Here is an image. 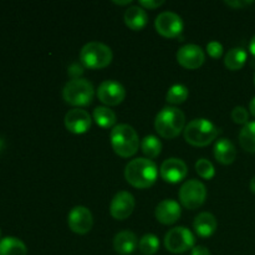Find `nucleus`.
<instances>
[{"mask_svg":"<svg viewBox=\"0 0 255 255\" xmlns=\"http://www.w3.org/2000/svg\"><path fill=\"white\" fill-rule=\"evenodd\" d=\"M158 169L148 158H136L128 162L125 169V178L132 187L138 189L149 188L156 183Z\"/></svg>","mask_w":255,"mask_h":255,"instance_id":"f257e3e1","label":"nucleus"},{"mask_svg":"<svg viewBox=\"0 0 255 255\" xmlns=\"http://www.w3.org/2000/svg\"><path fill=\"white\" fill-rule=\"evenodd\" d=\"M110 139H111L115 153L124 158H128V157L136 154L139 144H141L136 129L126 124L115 126L110 134Z\"/></svg>","mask_w":255,"mask_h":255,"instance_id":"f03ea898","label":"nucleus"},{"mask_svg":"<svg viewBox=\"0 0 255 255\" xmlns=\"http://www.w3.org/2000/svg\"><path fill=\"white\" fill-rule=\"evenodd\" d=\"M186 125V116L181 110L176 107H164L154 120V128L158 132L159 136L163 138L172 139L178 136L184 129Z\"/></svg>","mask_w":255,"mask_h":255,"instance_id":"7ed1b4c3","label":"nucleus"},{"mask_svg":"<svg viewBox=\"0 0 255 255\" xmlns=\"http://www.w3.org/2000/svg\"><path fill=\"white\" fill-rule=\"evenodd\" d=\"M221 129L209 120L196 119L184 128V139L196 147H206L217 138Z\"/></svg>","mask_w":255,"mask_h":255,"instance_id":"20e7f679","label":"nucleus"},{"mask_svg":"<svg viewBox=\"0 0 255 255\" xmlns=\"http://www.w3.org/2000/svg\"><path fill=\"white\" fill-rule=\"evenodd\" d=\"M112 50L99 41L87 42L80 52V60L87 69L100 70L109 66L112 61Z\"/></svg>","mask_w":255,"mask_h":255,"instance_id":"39448f33","label":"nucleus"},{"mask_svg":"<svg viewBox=\"0 0 255 255\" xmlns=\"http://www.w3.org/2000/svg\"><path fill=\"white\" fill-rule=\"evenodd\" d=\"M95 96L94 85L85 79H72L65 85L62 97L72 106H89Z\"/></svg>","mask_w":255,"mask_h":255,"instance_id":"423d86ee","label":"nucleus"},{"mask_svg":"<svg viewBox=\"0 0 255 255\" xmlns=\"http://www.w3.org/2000/svg\"><path fill=\"white\" fill-rule=\"evenodd\" d=\"M207 189L206 186L201 181L189 179L182 184L179 189V201L181 204L187 209L199 208L206 202Z\"/></svg>","mask_w":255,"mask_h":255,"instance_id":"0eeeda50","label":"nucleus"},{"mask_svg":"<svg viewBox=\"0 0 255 255\" xmlns=\"http://www.w3.org/2000/svg\"><path fill=\"white\" fill-rule=\"evenodd\" d=\"M193 233L184 227H176L171 229L164 237V247L173 254H181L194 248Z\"/></svg>","mask_w":255,"mask_h":255,"instance_id":"6e6552de","label":"nucleus"},{"mask_svg":"<svg viewBox=\"0 0 255 255\" xmlns=\"http://www.w3.org/2000/svg\"><path fill=\"white\" fill-rule=\"evenodd\" d=\"M154 27L159 35L168 39L178 37L183 31V20L178 14L172 11H163L154 20Z\"/></svg>","mask_w":255,"mask_h":255,"instance_id":"1a4fd4ad","label":"nucleus"},{"mask_svg":"<svg viewBox=\"0 0 255 255\" xmlns=\"http://www.w3.org/2000/svg\"><path fill=\"white\" fill-rule=\"evenodd\" d=\"M67 224L70 229L76 234H86L94 226V218L90 209L86 207L77 206L70 211L67 217Z\"/></svg>","mask_w":255,"mask_h":255,"instance_id":"9d476101","label":"nucleus"},{"mask_svg":"<svg viewBox=\"0 0 255 255\" xmlns=\"http://www.w3.org/2000/svg\"><path fill=\"white\" fill-rule=\"evenodd\" d=\"M97 97L102 104L107 105V106H117L126 97V90L120 82L107 80L99 86Z\"/></svg>","mask_w":255,"mask_h":255,"instance_id":"9b49d317","label":"nucleus"},{"mask_svg":"<svg viewBox=\"0 0 255 255\" xmlns=\"http://www.w3.org/2000/svg\"><path fill=\"white\" fill-rule=\"evenodd\" d=\"M206 55L201 46L188 44L182 46L177 52V61L181 66L188 70H196L204 64Z\"/></svg>","mask_w":255,"mask_h":255,"instance_id":"f8f14e48","label":"nucleus"},{"mask_svg":"<svg viewBox=\"0 0 255 255\" xmlns=\"http://www.w3.org/2000/svg\"><path fill=\"white\" fill-rule=\"evenodd\" d=\"M134 206H136V202L129 192H119L112 198L111 204H110V213L117 221H124L131 216Z\"/></svg>","mask_w":255,"mask_h":255,"instance_id":"ddd939ff","label":"nucleus"},{"mask_svg":"<svg viewBox=\"0 0 255 255\" xmlns=\"http://www.w3.org/2000/svg\"><path fill=\"white\" fill-rule=\"evenodd\" d=\"M65 127L71 133H86L91 127V116L81 109H72L65 115Z\"/></svg>","mask_w":255,"mask_h":255,"instance_id":"4468645a","label":"nucleus"},{"mask_svg":"<svg viewBox=\"0 0 255 255\" xmlns=\"http://www.w3.org/2000/svg\"><path fill=\"white\" fill-rule=\"evenodd\" d=\"M187 172H188L187 164L179 158L166 159L159 168L162 179L172 184L183 181L187 176Z\"/></svg>","mask_w":255,"mask_h":255,"instance_id":"2eb2a0df","label":"nucleus"},{"mask_svg":"<svg viewBox=\"0 0 255 255\" xmlns=\"http://www.w3.org/2000/svg\"><path fill=\"white\" fill-rule=\"evenodd\" d=\"M181 213L182 209L178 202L173 201V199H164L156 207L154 216L159 223L164 224V226H171L181 218Z\"/></svg>","mask_w":255,"mask_h":255,"instance_id":"dca6fc26","label":"nucleus"},{"mask_svg":"<svg viewBox=\"0 0 255 255\" xmlns=\"http://www.w3.org/2000/svg\"><path fill=\"white\" fill-rule=\"evenodd\" d=\"M194 231L202 238H208V237L213 236L214 232L217 231L218 227V222H217L216 217L208 212H203L199 213L194 219Z\"/></svg>","mask_w":255,"mask_h":255,"instance_id":"f3484780","label":"nucleus"},{"mask_svg":"<svg viewBox=\"0 0 255 255\" xmlns=\"http://www.w3.org/2000/svg\"><path fill=\"white\" fill-rule=\"evenodd\" d=\"M125 24L133 31H139L143 29L148 22V15H147L146 10L139 5L136 6H131L126 10L125 12Z\"/></svg>","mask_w":255,"mask_h":255,"instance_id":"a211bd4d","label":"nucleus"},{"mask_svg":"<svg viewBox=\"0 0 255 255\" xmlns=\"http://www.w3.org/2000/svg\"><path fill=\"white\" fill-rule=\"evenodd\" d=\"M138 246V241L134 233L129 231L120 232L116 234L114 239V248L115 251L121 255H129L136 251Z\"/></svg>","mask_w":255,"mask_h":255,"instance_id":"6ab92c4d","label":"nucleus"},{"mask_svg":"<svg viewBox=\"0 0 255 255\" xmlns=\"http://www.w3.org/2000/svg\"><path fill=\"white\" fill-rule=\"evenodd\" d=\"M214 157L222 164H232L237 158L236 146L229 139L221 138L214 144Z\"/></svg>","mask_w":255,"mask_h":255,"instance_id":"aec40b11","label":"nucleus"},{"mask_svg":"<svg viewBox=\"0 0 255 255\" xmlns=\"http://www.w3.org/2000/svg\"><path fill=\"white\" fill-rule=\"evenodd\" d=\"M27 249L22 241L15 237L0 239V255H26Z\"/></svg>","mask_w":255,"mask_h":255,"instance_id":"412c9836","label":"nucleus"},{"mask_svg":"<svg viewBox=\"0 0 255 255\" xmlns=\"http://www.w3.org/2000/svg\"><path fill=\"white\" fill-rule=\"evenodd\" d=\"M247 59H248V55H247L246 50L242 47H233L224 57V65L228 70L238 71L246 65Z\"/></svg>","mask_w":255,"mask_h":255,"instance_id":"4be33fe9","label":"nucleus"},{"mask_svg":"<svg viewBox=\"0 0 255 255\" xmlns=\"http://www.w3.org/2000/svg\"><path fill=\"white\" fill-rule=\"evenodd\" d=\"M94 120L102 128H111L116 124V114L109 107L99 106L94 110Z\"/></svg>","mask_w":255,"mask_h":255,"instance_id":"5701e85b","label":"nucleus"},{"mask_svg":"<svg viewBox=\"0 0 255 255\" xmlns=\"http://www.w3.org/2000/svg\"><path fill=\"white\" fill-rule=\"evenodd\" d=\"M239 143L247 152L255 153V121L249 122L241 129Z\"/></svg>","mask_w":255,"mask_h":255,"instance_id":"b1692460","label":"nucleus"},{"mask_svg":"<svg viewBox=\"0 0 255 255\" xmlns=\"http://www.w3.org/2000/svg\"><path fill=\"white\" fill-rule=\"evenodd\" d=\"M141 149L146 157H148V158H156L161 153L162 143L156 136L149 134V136H146L142 139Z\"/></svg>","mask_w":255,"mask_h":255,"instance_id":"393cba45","label":"nucleus"},{"mask_svg":"<svg viewBox=\"0 0 255 255\" xmlns=\"http://www.w3.org/2000/svg\"><path fill=\"white\" fill-rule=\"evenodd\" d=\"M189 91L184 85H173L171 89L168 90L166 95V100L168 104L172 105H181L188 99Z\"/></svg>","mask_w":255,"mask_h":255,"instance_id":"a878e982","label":"nucleus"},{"mask_svg":"<svg viewBox=\"0 0 255 255\" xmlns=\"http://www.w3.org/2000/svg\"><path fill=\"white\" fill-rule=\"evenodd\" d=\"M138 249L144 255H153L158 252L159 241L154 234H144L138 242Z\"/></svg>","mask_w":255,"mask_h":255,"instance_id":"bb28decb","label":"nucleus"},{"mask_svg":"<svg viewBox=\"0 0 255 255\" xmlns=\"http://www.w3.org/2000/svg\"><path fill=\"white\" fill-rule=\"evenodd\" d=\"M196 171L199 176L203 179H212L216 174V171H214V166L212 164L211 161L206 158H201L197 161L196 163Z\"/></svg>","mask_w":255,"mask_h":255,"instance_id":"cd10ccee","label":"nucleus"},{"mask_svg":"<svg viewBox=\"0 0 255 255\" xmlns=\"http://www.w3.org/2000/svg\"><path fill=\"white\" fill-rule=\"evenodd\" d=\"M232 119L238 125H244L246 126L247 124H249V114L246 107L243 106L234 107L233 111H232Z\"/></svg>","mask_w":255,"mask_h":255,"instance_id":"c85d7f7f","label":"nucleus"},{"mask_svg":"<svg viewBox=\"0 0 255 255\" xmlns=\"http://www.w3.org/2000/svg\"><path fill=\"white\" fill-rule=\"evenodd\" d=\"M207 52L213 59H219L223 55V45L218 41H211L207 44Z\"/></svg>","mask_w":255,"mask_h":255,"instance_id":"c756f323","label":"nucleus"},{"mask_svg":"<svg viewBox=\"0 0 255 255\" xmlns=\"http://www.w3.org/2000/svg\"><path fill=\"white\" fill-rule=\"evenodd\" d=\"M139 6H142L143 9H156V7H159L161 5L164 4L163 0H142V1L138 2Z\"/></svg>","mask_w":255,"mask_h":255,"instance_id":"7c9ffc66","label":"nucleus"},{"mask_svg":"<svg viewBox=\"0 0 255 255\" xmlns=\"http://www.w3.org/2000/svg\"><path fill=\"white\" fill-rule=\"evenodd\" d=\"M253 4V1H244V0H238V1H226V5H228V6L231 7H234V9H243V7L248 6V5Z\"/></svg>","mask_w":255,"mask_h":255,"instance_id":"2f4dec72","label":"nucleus"},{"mask_svg":"<svg viewBox=\"0 0 255 255\" xmlns=\"http://www.w3.org/2000/svg\"><path fill=\"white\" fill-rule=\"evenodd\" d=\"M191 255H211V252L203 246H197L192 249Z\"/></svg>","mask_w":255,"mask_h":255,"instance_id":"473e14b6","label":"nucleus"},{"mask_svg":"<svg viewBox=\"0 0 255 255\" xmlns=\"http://www.w3.org/2000/svg\"><path fill=\"white\" fill-rule=\"evenodd\" d=\"M69 70H75L74 72H71V76L74 77V79H80V75H82V72H84V67L82 66H80V65H77V64H72L71 66H70V69Z\"/></svg>","mask_w":255,"mask_h":255,"instance_id":"72a5a7b5","label":"nucleus"},{"mask_svg":"<svg viewBox=\"0 0 255 255\" xmlns=\"http://www.w3.org/2000/svg\"><path fill=\"white\" fill-rule=\"evenodd\" d=\"M249 50H251L252 55H253V56H255V35H254L253 37H252L251 44H249Z\"/></svg>","mask_w":255,"mask_h":255,"instance_id":"f704fd0d","label":"nucleus"},{"mask_svg":"<svg viewBox=\"0 0 255 255\" xmlns=\"http://www.w3.org/2000/svg\"><path fill=\"white\" fill-rule=\"evenodd\" d=\"M249 110H251L252 115L255 117V97H253V100H252L251 104H249Z\"/></svg>","mask_w":255,"mask_h":255,"instance_id":"c9c22d12","label":"nucleus"},{"mask_svg":"<svg viewBox=\"0 0 255 255\" xmlns=\"http://www.w3.org/2000/svg\"><path fill=\"white\" fill-rule=\"evenodd\" d=\"M251 191L255 194V176L252 178V181H251Z\"/></svg>","mask_w":255,"mask_h":255,"instance_id":"e433bc0d","label":"nucleus"},{"mask_svg":"<svg viewBox=\"0 0 255 255\" xmlns=\"http://www.w3.org/2000/svg\"><path fill=\"white\" fill-rule=\"evenodd\" d=\"M114 2L117 5H127L131 2V0H126V1H114Z\"/></svg>","mask_w":255,"mask_h":255,"instance_id":"4c0bfd02","label":"nucleus"},{"mask_svg":"<svg viewBox=\"0 0 255 255\" xmlns=\"http://www.w3.org/2000/svg\"><path fill=\"white\" fill-rule=\"evenodd\" d=\"M2 147V142H1V139H0V148H1Z\"/></svg>","mask_w":255,"mask_h":255,"instance_id":"58836bf2","label":"nucleus"},{"mask_svg":"<svg viewBox=\"0 0 255 255\" xmlns=\"http://www.w3.org/2000/svg\"><path fill=\"white\" fill-rule=\"evenodd\" d=\"M0 236H1V231H0Z\"/></svg>","mask_w":255,"mask_h":255,"instance_id":"ea45409f","label":"nucleus"},{"mask_svg":"<svg viewBox=\"0 0 255 255\" xmlns=\"http://www.w3.org/2000/svg\"><path fill=\"white\" fill-rule=\"evenodd\" d=\"M254 81H255V76H254Z\"/></svg>","mask_w":255,"mask_h":255,"instance_id":"a19ab883","label":"nucleus"}]
</instances>
